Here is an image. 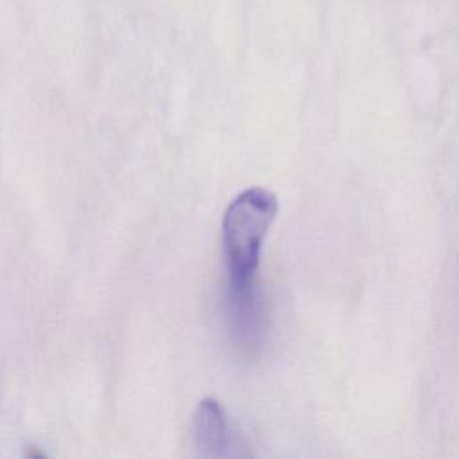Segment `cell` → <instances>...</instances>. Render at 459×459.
<instances>
[{
  "instance_id": "6da1fadb",
  "label": "cell",
  "mask_w": 459,
  "mask_h": 459,
  "mask_svg": "<svg viewBox=\"0 0 459 459\" xmlns=\"http://www.w3.org/2000/svg\"><path fill=\"white\" fill-rule=\"evenodd\" d=\"M273 192L251 186L242 190L222 217V251L228 265V316L231 332L247 346L262 335V305L256 274L264 238L276 219Z\"/></svg>"
},
{
  "instance_id": "7a4b0ae2",
  "label": "cell",
  "mask_w": 459,
  "mask_h": 459,
  "mask_svg": "<svg viewBox=\"0 0 459 459\" xmlns=\"http://www.w3.org/2000/svg\"><path fill=\"white\" fill-rule=\"evenodd\" d=\"M194 445L203 457L244 455L235 445V432L226 420L224 409L213 396L203 398L195 409Z\"/></svg>"
}]
</instances>
